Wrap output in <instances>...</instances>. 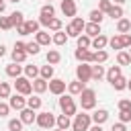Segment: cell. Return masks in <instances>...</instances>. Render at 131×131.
<instances>
[{"mask_svg": "<svg viewBox=\"0 0 131 131\" xmlns=\"http://www.w3.org/2000/svg\"><path fill=\"white\" fill-rule=\"evenodd\" d=\"M104 76V68L102 66H92V80H100Z\"/></svg>", "mask_w": 131, "mask_h": 131, "instance_id": "f35d334b", "label": "cell"}, {"mask_svg": "<svg viewBox=\"0 0 131 131\" xmlns=\"http://www.w3.org/2000/svg\"><path fill=\"white\" fill-rule=\"evenodd\" d=\"M10 2H14V4H16V2H20V0H10Z\"/></svg>", "mask_w": 131, "mask_h": 131, "instance_id": "680465c9", "label": "cell"}, {"mask_svg": "<svg viewBox=\"0 0 131 131\" xmlns=\"http://www.w3.org/2000/svg\"><path fill=\"white\" fill-rule=\"evenodd\" d=\"M4 8H6V4H4V2H2V0H0V14H2V12H4Z\"/></svg>", "mask_w": 131, "mask_h": 131, "instance_id": "11a10c76", "label": "cell"}, {"mask_svg": "<svg viewBox=\"0 0 131 131\" xmlns=\"http://www.w3.org/2000/svg\"><path fill=\"white\" fill-rule=\"evenodd\" d=\"M31 84H33V90H35L37 94H41V92L47 90V80H45V78H35Z\"/></svg>", "mask_w": 131, "mask_h": 131, "instance_id": "e0dca14e", "label": "cell"}, {"mask_svg": "<svg viewBox=\"0 0 131 131\" xmlns=\"http://www.w3.org/2000/svg\"><path fill=\"white\" fill-rule=\"evenodd\" d=\"M47 2H51V0H47Z\"/></svg>", "mask_w": 131, "mask_h": 131, "instance_id": "6125c7cd", "label": "cell"}, {"mask_svg": "<svg viewBox=\"0 0 131 131\" xmlns=\"http://www.w3.org/2000/svg\"><path fill=\"white\" fill-rule=\"evenodd\" d=\"M131 29V20L129 18H119V23H117V31L119 33H127Z\"/></svg>", "mask_w": 131, "mask_h": 131, "instance_id": "d4e9b609", "label": "cell"}, {"mask_svg": "<svg viewBox=\"0 0 131 131\" xmlns=\"http://www.w3.org/2000/svg\"><path fill=\"white\" fill-rule=\"evenodd\" d=\"M55 125H57L59 129H63V131H66V129L72 125V121H70V117H68V115H59V117L55 119Z\"/></svg>", "mask_w": 131, "mask_h": 131, "instance_id": "7402d4cb", "label": "cell"}, {"mask_svg": "<svg viewBox=\"0 0 131 131\" xmlns=\"http://www.w3.org/2000/svg\"><path fill=\"white\" fill-rule=\"evenodd\" d=\"M129 20H131V18H129Z\"/></svg>", "mask_w": 131, "mask_h": 131, "instance_id": "e7e4bbea", "label": "cell"}, {"mask_svg": "<svg viewBox=\"0 0 131 131\" xmlns=\"http://www.w3.org/2000/svg\"><path fill=\"white\" fill-rule=\"evenodd\" d=\"M55 131H63V129H59V127H57V129H55Z\"/></svg>", "mask_w": 131, "mask_h": 131, "instance_id": "91938a15", "label": "cell"}, {"mask_svg": "<svg viewBox=\"0 0 131 131\" xmlns=\"http://www.w3.org/2000/svg\"><path fill=\"white\" fill-rule=\"evenodd\" d=\"M102 18H104V12H100V10H92L90 12V23H102Z\"/></svg>", "mask_w": 131, "mask_h": 131, "instance_id": "8d00e7d4", "label": "cell"}, {"mask_svg": "<svg viewBox=\"0 0 131 131\" xmlns=\"http://www.w3.org/2000/svg\"><path fill=\"white\" fill-rule=\"evenodd\" d=\"M80 102H82V108L84 111H90L96 106V92L92 88H84L80 92Z\"/></svg>", "mask_w": 131, "mask_h": 131, "instance_id": "6da1fadb", "label": "cell"}, {"mask_svg": "<svg viewBox=\"0 0 131 131\" xmlns=\"http://www.w3.org/2000/svg\"><path fill=\"white\" fill-rule=\"evenodd\" d=\"M61 12H63L66 16H76V12H78L76 2H74V0H61Z\"/></svg>", "mask_w": 131, "mask_h": 131, "instance_id": "8fae6325", "label": "cell"}, {"mask_svg": "<svg viewBox=\"0 0 131 131\" xmlns=\"http://www.w3.org/2000/svg\"><path fill=\"white\" fill-rule=\"evenodd\" d=\"M121 43H123V47H131V35L129 33H123L121 35Z\"/></svg>", "mask_w": 131, "mask_h": 131, "instance_id": "c3c4849f", "label": "cell"}, {"mask_svg": "<svg viewBox=\"0 0 131 131\" xmlns=\"http://www.w3.org/2000/svg\"><path fill=\"white\" fill-rule=\"evenodd\" d=\"M106 43H108V39H106L102 33H100V35H96V37L90 41V45H92L94 49H104V47H106Z\"/></svg>", "mask_w": 131, "mask_h": 131, "instance_id": "2e32d148", "label": "cell"}, {"mask_svg": "<svg viewBox=\"0 0 131 131\" xmlns=\"http://www.w3.org/2000/svg\"><path fill=\"white\" fill-rule=\"evenodd\" d=\"M78 49H88L90 47V37L88 35H78Z\"/></svg>", "mask_w": 131, "mask_h": 131, "instance_id": "f546056e", "label": "cell"}, {"mask_svg": "<svg viewBox=\"0 0 131 131\" xmlns=\"http://www.w3.org/2000/svg\"><path fill=\"white\" fill-rule=\"evenodd\" d=\"M23 16H25V14H23V12H18V10H16V12H12V14H10V23H12V27L23 25V23H25V18H23Z\"/></svg>", "mask_w": 131, "mask_h": 131, "instance_id": "f1b7e54d", "label": "cell"}, {"mask_svg": "<svg viewBox=\"0 0 131 131\" xmlns=\"http://www.w3.org/2000/svg\"><path fill=\"white\" fill-rule=\"evenodd\" d=\"M90 119H92L96 125H102V123L108 119V113H106L104 108H98V111H94V115H90Z\"/></svg>", "mask_w": 131, "mask_h": 131, "instance_id": "5bb4252c", "label": "cell"}, {"mask_svg": "<svg viewBox=\"0 0 131 131\" xmlns=\"http://www.w3.org/2000/svg\"><path fill=\"white\" fill-rule=\"evenodd\" d=\"M76 59L78 61H82V63H90L92 61V51H88V49H76Z\"/></svg>", "mask_w": 131, "mask_h": 131, "instance_id": "4fadbf2b", "label": "cell"}, {"mask_svg": "<svg viewBox=\"0 0 131 131\" xmlns=\"http://www.w3.org/2000/svg\"><path fill=\"white\" fill-rule=\"evenodd\" d=\"M111 131H127V129H125V123H115Z\"/></svg>", "mask_w": 131, "mask_h": 131, "instance_id": "f907efd6", "label": "cell"}, {"mask_svg": "<svg viewBox=\"0 0 131 131\" xmlns=\"http://www.w3.org/2000/svg\"><path fill=\"white\" fill-rule=\"evenodd\" d=\"M47 88H49V92L51 94H63V90H66V82L61 80V78H53V80H49V84H47Z\"/></svg>", "mask_w": 131, "mask_h": 131, "instance_id": "9c48e42d", "label": "cell"}, {"mask_svg": "<svg viewBox=\"0 0 131 131\" xmlns=\"http://www.w3.org/2000/svg\"><path fill=\"white\" fill-rule=\"evenodd\" d=\"M47 27H49L51 31H61V20H59V18H55V16H51Z\"/></svg>", "mask_w": 131, "mask_h": 131, "instance_id": "60d3db41", "label": "cell"}, {"mask_svg": "<svg viewBox=\"0 0 131 131\" xmlns=\"http://www.w3.org/2000/svg\"><path fill=\"white\" fill-rule=\"evenodd\" d=\"M35 119H37V115H35V111H33V108L25 106V108L20 111V121H23V125H31Z\"/></svg>", "mask_w": 131, "mask_h": 131, "instance_id": "7c38bea8", "label": "cell"}, {"mask_svg": "<svg viewBox=\"0 0 131 131\" xmlns=\"http://www.w3.org/2000/svg\"><path fill=\"white\" fill-rule=\"evenodd\" d=\"M14 49H23V51H25V43H23V41H18V43L14 45Z\"/></svg>", "mask_w": 131, "mask_h": 131, "instance_id": "f5cc1de1", "label": "cell"}, {"mask_svg": "<svg viewBox=\"0 0 131 131\" xmlns=\"http://www.w3.org/2000/svg\"><path fill=\"white\" fill-rule=\"evenodd\" d=\"M25 59H27V51H23V49H14V51H12V61L20 63V61H25Z\"/></svg>", "mask_w": 131, "mask_h": 131, "instance_id": "836d02e7", "label": "cell"}, {"mask_svg": "<svg viewBox=\"0 0 131 131\" xmlns=\"http://www.w3.org/2000/svg\"><path fill=\"white\" fill-rule=\"evenodd\" d=\"M0 29H2V31H10V29H12L10 16H0Z\"/></svg>", "mask_w": 131, "mask_h": 131, "instance_id": "b9f144b4", "label": "cell"}, {"mask_svg": "<svg viewBox=\"0 0 131 131\" xmlns=\"http://www.w3.org/2000/svg\"><path fill=\"white\" fill-rule=\"evenodd\" d=\"M41 104H43V100H41L39 96H31V98H27V106H29V108H33V111L41 108Z\"/></svg>", "mask_w": 131, "mask_h": 131, "instance_id": "83f0119b", "label": "cell"}, {"mask_svg": "<svg viewBox=\"0 0 131 131\" xmlns=\"http://www.w3.org/2000/svg\"><path fill=\"white\" fill-rule=\"evenodd\" d=\"M119 119H121V123H129L131 121V111H121L119 113Z\"/></svg>", "mask_w": 131, "mask_h": 131, "instance_id": "bcb514c9", "label": "cell"}, {"mask_svg": "<svg viewBox=\"0 0 131 131\" xmlns=\"http://www.w3.org/2000/svg\"><path fill=\"white\" fill-rule=\"evenodd\" d=\"M4 55H6V47H4V45H0V57H4Z\"/></svg>", "mask_w": 131, "mask_h": 131, "instance_id": "db71d44e", "label": "cell"}, {"mask_svg": "<svg viewBox=\"0 0 131 131\" xmlns=\"http://www.w3.org/2000/svg\"><path fill=\"white\" fill-rule=\"evenodd\" d=\"M90 123H92L90 115H86V113H80V115H76V117H74L72 129H74V131H88Z\"/></svg>", "mask_w": 131, "mask_h": 131, "instance_id": "3957f363", "label": "cell"}, {"mask_svg": "<svg viewBox=\"0 0 131 131\" xmlns=\"http://www.w3.org/2000/svg\"><path fill=\"white\" fill-rule=\"evenodd\" d=\"M39 74H41V78L51 80V78H53V66H51V63H49V66H43V68L39 70Z\"/></svg>", "mask_w": 131, "mask_h": 131, "instance_id": "4dcf8cb0", "label": "cell"}, {"mask_svg": "<svg viewBox=\"0 0 131 131\" xmlns=\"http://www.w3.org/2000/svg\"><path fill=\"white\" fill-rule=\"evenodd\" d=\"M35 41H37L39 45H49V43H51V35H49L47 31H37V33H35Z\"/></svg>", "mask_w": 131, "mask_h": 131, "instance_id": "9a60e30c", "label": "cell"}, {"mask_svg": "<svg viewBox=\"0 0 131 131\" xmlns=\"http://www.w3.org/2000/svg\"><path fill=\"white\" fill-rule=\"evenodd\" d=\"M8 104L10 108H16V111H23L27 106V98H23V94H14V96H8Z\"/></svg>", "mask_w": 131, "mask_h": 131, "instance_id": "30bf717a", "label": "cell"}, {"mask_svg": "<svg viewBox=\"0 0 131 131\" xmlns=\"http://www.w3.org/2000/svg\"><path fill=\"white\" fill-rule=\"evenodd\" d=\"M39 47H41V45H39L37 41L25 43V51H27V53H33V55H37V53H39Z\"/></svg>", "mask_w": 131, "mask_h": 131, "instance_id": "d6a6232c", "label": "cell"}, {"mask_svg": "<svg viewBox=\"0 0 131 131\" xmlns=\"http://www.w3.org/2000/svg\"><path fill=\"white\" fill-rule=\"evenodd\" d=\"M108 45H111L113 49H123V43H121V35H117V37L108 39Z\"/></svg>", "mask_w": 131, "mask_h": 131, "instance_id": "7bdbcfd3", "label": "cell"}, {"mask_svg": "<svg viewBox=\"0 0 131 131\" xmlns=\"http://www.w3.org/2000/svg\"><path fill=\"white\" fill-rule=\"evenodd\" d=\"M16 31H18V35H33L39 31V20H25L23 25L16 27Z\"/></svg>", "mask_w": 131, "mask_h": 131, "instance_id": "52a82bcc", "label": "cell"}, {"mask_svg": "<svg viewBox=\"0 0 131 131\" xmlns=\"http://www.w3.org/2000/svg\"><path fill=\"white\" fill-rule=\"evenodd\" d=\"M111 6H113V4H111V0H100V4H98V10H100V12H106Z\"/></svg>", "mask_w": 131, "mask_h": 131, "instance_id": "7dc6e473", "label": "cell"}, {"mask_svg": "<svg viewBox=\"0 0 131 131\" xmlns=\"http://www.w3.org/2000/svg\"><path fill=\"white\" fill-rule=\"evenodd\" d=\"M8 129L10 131H23V121L20 119H10L8 121Z\"/></svg>", "mask_w": 131, "mask_h": 131, "instance_id": "d590c367", "label": "cell"}, {"mask_svg": "<svg viewBox=\"0 0 131 131\" xmlns=\"http://www.w3.org/2000/svg\"><path fill=\"white\" fill-rule=\"evenodd\" d=\"M106 14H108L111 18H123V8H121L119 4H115V6H111V8L106 10Z\"/></svg>", "mask_w": 131, "mask_h": 131, "instance_id": "603a6c76", "label": "cell"}, {"mask_svg": "<svg viewBox=\"0 0 131 131\" xmlns=\"http://www.w3.org/2000/svg\"><path fill=\"white\" fill-rule=\"evenodd\" d=\"M25 74H27V78H37V74H39V68L37 66H25Z\"/></svg>", "mask_w": 131, "mask_h": 131, "instance_id": "74e56055", "label": "cell"}, {"mask_svg": "<svg viewBox=\"0 0 131 131\" xmlns=\"http://www.w3.org/2000/svg\"><path fill=\"white\" fill-rule=\"evenodd\" d=\"M88 131H102V125H92V127H88Z\"/></svg>", "mask_w": 131, "mask_h": 131, "instance_id": "816d5d0a", "label": "cell"}, {"mask_svg": "<svg viewBox=\"0 0 131 131\" xmlns=\"http://www.w3.org/2000/svg\"><path fill=\"white\" fill-rule=\"evenodd\" d=\"M66 131H68V129H66Z\"/></svg>", "mask_w": 131, "mask_h": 131, "instance_id": "be15d7a7", "label": "cell"}, {"mask_svg": "<svg viewBox=\"0 0 131 131\" xmlns=\"http://www.w3.org/2000/svg\"><path fill=\"white\" fill-rule=\"evenodd\" d=\"M76 78L80 80V82H88V80H92V66H88V63H80L78 68H76Z\"/></svg>", "mask_w": 131, "mask_h": 131, "instance_id": "ba28073f", "label": "cell"}, {"mask_svg": "<svg viewBox=\"0 0 131 131\" xmlns=\"http://www.w3.org/2000/svg\"><path fill=\"white\" fill-rule=\"evenodd\" d=\"M10 113V104H6V102H0V117H6Z\"/></svg>", "mask_w": 131, "mask_h": 131, "instance_id": "681fc988", "label": "cell"}, {"mask_svg": "<svg viewBox=\"0 0 131 131\" xmlns=\"http://www.w3.org/2000/svg\"><path fill=\"white\" fill-rule=\"evenodd\" d=\"M111 84H113V88H115V90H125V88H127V80H125L123 76H119V78H117V80H113Z\"/></svg>", "mask_w": 131, "mask_h": 131, "instance_id": "e575fe53", "label": "cell"}, {"mask_svg": "<svg viewBox=\"0 0 131 131\" xmlns=\"http://www.w3.org/2000/svg\"><path fill=\"white\" fill-rule=\"evenodd\" d=\"M119 111H131V100H129V98L119 100Z\"/></svg>", "mask_w": 131, "mask_h": 131, "instance_id": "f6af8a7d", "label": "cell"}, {"mask_svg": "<svg viewBox=\"0 0 131 131\" xmlns=\"http://www.w3.org/2000/svg\"><path fill=\"white\" fill-rule=\"evenodd\" d=\"M129 55H131V49H129Z\"/></svg>", "mask_w": 131, "mask_h": 131, "instance_id": "94428289", "label": "cell"}, {"mask_svg": "<svg viewBox=\"0 0 131 131\" xmlns=\"http://www.w3.org/2000/svg\"><path fill=\"white\" fill-rule=\"evenodd\" d=\"M59 108L63 111V115H68V117H72V115H76V102H74V98L68 94H59Z\"/></svg>", "mask_w": 131, "mask_h": 131, "instance_id": "7a4b0ae2", "label": "cell"}, {"mask_svg": "<svg viewBox=\"0 0 131 131\" xmlns=\"http://www.w3.org/2000/svg\"><path fill=\"white\" fill-rule=\"evenodd\" d=\"M84 27H86V23H84L80 16H74V20L66 27V35H68V37H78V35L84 31Z\"/></svg>", "mask_w": 131, "mask_h": 131, "instance_id": "277c9868", "label": "cell"}, {"mask_svg": "<svg viewBox=\"0 0 131 131\" xmlns=\"http://www.w3.org/2000/svg\"><path fill=\"white\" fill-rule=\"evenodd\" d=\"M117 63H119V66H129V63H131V55H129L127 51H119V55H117Z\"/></svg>", "mask_w": 131, "mask_h": 131, "instance_id": "4316f807", "label": "cell"}, {"mask_svg": "<svg viewBox=\"0 0 131 131\" xmlns=\"http://www.w3.org/2000/svg\"><path fill=\"white\" fill-rule=\"evenodd\" d=\"M127 88H129V90H131V80H129V82H127Z\"/></svg>", "mask_w": 131, "mask_h": 131, "instance_id": "6f0895ef", "label": "cell"}, {"mask_svg": "<svg viewBox=\"0 0 131 131\" xmlns=\"http://www.w3.org/2000/svg\"><path fill=\"white\" fill-rule=\"evenodd\" d=\"M123 2H127V0H115V4H119V6H121Z\"/></svg>", "mask_w": 131, "mask_h": 131, "instance_id": "9f6ffc18", "label": "cell"}, {"mask_svg": "<svg viewBox=\"0 0 131 131\" xmlns=\"http://www.w3.org/2000/svg\"><path fill=\"white\" fill-rule=\"evenodd\" d=\"M41 14H43V16H53V14H55V8L51 6V2H49V4H45V6L41 8Z\"/></svg>", "mask_w": 131, "mask_h": 131, "instance_id": "ee69618b", "label": "cell"}, {"mask_svg": "<svg viewBox=\"0 0 131 131\" xmlns=\"http://www.w3.org/2000/svg\"><path fill=\"white\" fill-rule=\"evenodd\" d=\"M106 59H108V53H106L104 49H98V51L92 53V61H94V63H102V61H106Z\"/></svg>", "mask_w": 131, "mask_h": 131, "instance_id": "44dd1931", "label": "cell"}, {"mask_svg": "<svg viewBox=\"0 0 131 131\" xmlns=\"http://www.w3.org/2000/svg\"><path fill=\"white\" fill-rule=\"evenodd\" d=\"M14 88H16V92H18V94H23V96H27V94H31V92H33V84H31V80H29V78H23V76H18V78H16Z\"/></svg>", "mask_w": 131, "mask_h": 131, "instance_id": "8992f818", "label": "cell"}, {"mask_svg": "<svg viewBox=\"0 0 131 131\" xmlns=\"http://www.w3.org/2000/svg\"><path fill=\"white\" fill-rule=\"evenodd\" d=\"M66 41H68V35L61 31H55V35L51 37V43H55V45H63Z\"/></svg>", "mask_w": 131, "mask_h": 131, "instance_id": "484cf974", "label": "cell"}, {"mask_svg": "<svg viewBox=\"0 0 131 131\" xmlns=\"http://www.w3.org/2000/svg\"><path fill=\"white\" fill-rule=\"evenodd\" d=\"M84 31H86L88 37H96V35H100V25L98 23H88L84 27Z\"/></svg>", "mask_w": 131, "mask_h": 131, "instance_id": "d6986e66", "label": "cell"}, {"mask_svg": "<svg viewBox=\"0 0 131 131\" xmlns=\"http://www.w3.org/2000/svg\"><path fill=\"white\" fill-rule=\"evenodd\" d=\"M121 76V66H113L108 72H106V78H108V82H113V80H117Z\"/></svg>", "mask_w": 131, "mask_h": 131, "instance_id": "1f68e13d", "label": "cell"}, {"mask_svg": "<svg viewBox=\"0 0 131 131\" xmlns=\"http://www.w3.org/2000/svg\"><path fill=\"white\" fill-rule=\"evenodd\" d=\"M59 61H61V55H59V51H55V49L47 51V63L55 66V63H59Z\"/></svg>", "mask_w": 131, "mask_h": 131, "instance_id": "cb8c5ba5", "label": "cell"}, {"mask_svg": "<svg viewBox=\"0 0 131 131\" xmlns=\"http://www.w3.org/2000/svg\"><path fill=\"white\" fill-rule=\"evenodd\" d=\"M68 90H70V94H80V92L84 90V82L74 80V82H70V84H68Z\"/></svg>", "mask_w": 131, "mask_h": 131, "instance_id": "ffe728a7", "label": "cell"}, {"mask_svg": "<svg viewBox=\"0 0 131 131\" xmlns=\"http://www.w3.org/2000/svg\"><path fill=\"white\" fill-rule=\"evenodd\" d=\"M8 96H10V84L0 82V98H8Z\"/></svg>", "mask_w": 131, "mask_h": 131, "instance_id": "ab89813d", "label": "cell"}, {"mask_svg": "<svg viewBox=\"0 0 131 131\" xmlns=\"http://www.w3.org/2000/svg\"><path fill=\"white\" fill-rule=\"evenodd\" d=\"M35 123H37L39 127H43V129H51V127L55 125V117H53V113L43 111V113H39V115H37Z\"/></svg>", "mask_w": 131, "mask_h": 131, "instance_id": "5b68a950", "label": "cell"}, {"mask_svg": "<svg viewBox=\"0 0 131 131\" xmlns=\"http://www.w3.org/2000/svg\"><path fill=\"white\" fill-rule=\"evenodd\" d=\"M20 72H23V66H18L16 61H12L10 66H6V74H8L10 78H18Z\"/></svg>", "mask_w": 131, "mask_h": 131, "instance_id": "ac0fdd59", "label": "cell"}]
</instances>
